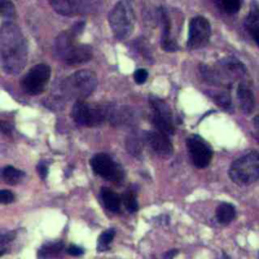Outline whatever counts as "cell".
<instances>
[{
    "label": "cell",
    "instance_id": "6da1fadb",
    "mask_svg": "<svg viewBox=\"0 0 259 259\" xmlns=\"http://www.w3.org/2000/svg\"><path fill=\"white\" fill-rule=\"evenodd\" d=\"M27 42L20 28L5 22L0 28V57L3 69L8 74H17L27 61Z\"/></svg>",
    "mask_w": 259,
    "mask_h": 259
},
{
    "label": "cell",
    "instance_id": "7a4b0ae2",
    "mask_svg": "<svg viewBox=\"0 0 259 259\" xmlns=\"http://www.w3.org/2000/svg\"><path fill=\"white\" fill-rule=\"evenodd\" d=\"M83 22L76 23L70 29L60 33L54 45V52L58 59L68 65H78L88 62L92 58V49L88 45L79 44L76 40L81 32Z\"/></svg>",
    "mask_w": 259,
    "mask_h": 259
},
{
    "label": "cell",
    "instance_id": "3957f363",
    "mask_svg": "<svg viewBox=\"0 0 259 259\" xmlns=\"http://www.w3.org/2000/svg\"><path fill=\"white\" fill-rule=\"evenodd\" d=\"M96 85L97 78L95 74L89 70H81L66 78L60 89L69 98L83 100L94 91Z\"/></svg>",
    "mask_w": 259,
    "mask_h": 259
},
{
    "label": "cell",
    "instance_id": "277c9868",
    "mask_svg": "<svg viewBox=\"0 0 259 259\" xmlns=\"http://www.w3.org/2000/svg\"><path fill=\"white\" fill-rule=\"evenodd\" d=\"M230 178L238 185H249L259 178V156L253 151L235 160L229 171Z\"/></svg>",
    "mask_w": 259,
    "mask_h": 259
},
{
    "label": "cell",
    "instance_id": "5b68a950",
    "mask_svg": "<svg viewBox=\"0 0 259 259\" xmlns=\"http://www.w3.org/2000/svg\"><path fill=\"white\" fill-rule=\"evenodd\" d=\"M108 21L116 38L124 39L130 36L135 26V12L131 2L126 0L117 2L109 12Z\"/></svg>",
    "mask_w": 259,
    "mask_h": 259
},
{
    "label": "cell",
    "instance_id": "8992f818",
    "mask_svg": "<svg viewBox=\"0 0 259 259\" xmlns=\"http://www.w3.org/2000/svg\"><path fill=\"white\" fill-rule=\"evenodd\" d=\"M106 111L99 105L77 100L72 107L71 115L76 123L83 126H96L101 124L105 117Z\"/></svg>",
    "mask_w": 259,
    "mask_h": 259
},
{
    "label": "cell",
    "instance_id": "52a82bcc",
    "mask_svg": "<svg viewBox=\"0 0 259 259\" xmlns=\"http://www.w3.org/2000/svg\"><path fill=\"white\" fill-rule=\"evenodd\" d=\"M51 77V68L47 64L33 66L21 81L22 89L29 95H38L44 92Z\"/></svg>",
    "mask_w": 259,
    "mask_h": 259
},
{
    "label": "cell",
    "instance_id": "ba28073f",
    "mask_svg": "<svg viewBox=\"0 0 259 259\" xmlns=\"http://www.w3.org/2000/svg\"><path fill=\"white\" fill-rule=\"evenodd\" d=\"M187 149L194 166L205 168L210 163L212 151L208 144L199 136L192 135L186 141Z\"/></svg>",
    "mask_w": 259,
    "mask_h": 259
},
{
    "label": "cell",
    "instance_id": "9c48e42d",
    "mask_svg": "<svg viewBox=\"0 0 259 259\" xmlns=\"http://www.w3.org/2000/svg\"><path fill=\"white\" fill-rule=\"evenodd\" d=\"M91 167L95 174L109 181H118L122 177L120 167L104 153L96 154L91 159Z\"/></svg>",
    "mask_w": 259,
    "mask_h": 259
},
{
    "label": "cell",
    "instance_id": "30bf717a",
    "mask_svg": "<svg viewBox=\"0 0 259 259\" xmlns=\"http://www.w3.org/2000/svg\"><path fill=\"white\" fill-rule=\"evenodd\" d=\"M210 25L206 18L202 16L193 17L189 23L188 47L199 49L204 47L210 37Z\"/></svg>",
    "mask_w": 259,
    "mask_h": 259
},
{
    "label": "cell",
    "instance_id": "8fae6325",
    "mask_svg": "<svg viewBox=\"0 0 259 259\" xmlns=\"http://www.w3.org/2000/svg\"><path fill=\"white\" fill-rule=\"evenodd\" d=\"M244 74L243 65L237 61L236 59L229 58L224 59L220 62L219 69L214 73H208V75L212 76L213 79L219 80V83H229L232 79L239 78Z\"/></svg>",
    "mask_w": 259,
    "mask_h": 259
},
{
    "label": "cell",
    "instance_id": "7c38bea8",
    "mask_svg": "<svg viewBox=\"0 0 259 259\" xmlns=\"http://www.w3.org/2000/svg\"><path fill=\"white\" fill-rule=\"evenodd\" d=\"M146 141L151 149L160 156H170L173 153V146L168 136L158 132L152 131L146 134Z\"/></svg>",
    "mask_w": 259,
    "mask_h": 259
},
{
    "label": "cell",
    "instance_id": "4fadbf2b",
    "mask_svg": "<svg viewBox=\"0 0 259 259\" xmlns=\"http://www.w3.org/2000/svg\"><path fill=\"white\" fill-rule=\"evenodd\" d=\"M52 7L60 14L71 16L86 10L89 0H49Z\"/></svg>",
    "mask_w": 259,
    "mask_h": 259
},
{
    "label": "cell",
    "instance_id": "5bb4252c",
    "mask_svg": "<svg viewBox=\"0 0 259 259\" xmlns=\"http://www.w3.org/2000/svg\"><path fill=\"white\" fill-rule=\"evenodd\" d=\"M160 18L162 22V38L161 46L167 52H174L178 49L175 41L170 36V19L164 8L160 9Z\"/></svg>",
    "mask_w": 259,
    "mask_h": 259
},
{
    "label": "cell",
    "instance_id": "9a60e30c",
    "mask_svg": "<svg viewBox=\"0 0 259 259\" xmlns=\"http://www.w3.org/2000/svg\"><path fill=\"white\" fill-rule=\"evenodd\" d=\"M237 96L241 110L248 114L254 108V95L246 83H240L237 90Z\"/></svg>",
    "mask_w": 259,
    "mask_h": 259
},
{
    "label": "cell",
    "instance_id": "2e32d148",
    "mask_svg": "<svg viewBox=\"0 0 259 259\" xmlns=\"http://www.w3.org/2000/svg\"><path fill=\"white\" fill-rule=\"evenodd\" d=\"M246 27L253 37V39L258 44L259 39V12H258V6L256 3L253 4L251 7L250 13L246 19Z\"/></svg>",
    "mask_w": 259,
    "mask_h": 259
},
{
    "label": "cell",
    "instance_id": "e0dca14e",
    "mask_svg": "<svg viewBox=\"0 0 259 259\" xmlns=\"http://www.w3.org/2000/svg\"><path fill=\"white\" fill-rule=\"evenodd\" d=\"M101 197L102 201L105 205V207L112 211V212H117L120 209V198L117 195L116 192L113 190L107 188V187H102L101 188Z\"/></svg>",
    "mask_w": 259,
    "mask_h": 259
},
{
    "label": "cell",
    "instance_id": "ac0fdd59",
    "mask_svg": "<svg viewBox=\"0 0 259 259\" xmlns=\"http://www.w3.org/2000/svg\"><path fill=\"white\" fill-rule=\"evenodd\" d=\"M215 217L218 221L223 225H228L236 217V208L229 202L221 203L215 210Z\"/></svg>",
    "mask_w": 259,
    "mask_h": 259
},
{
    "label": "cell",
    "instance_id": "d6986e66",
    "mask_svg": "<svg viewBox=\"0 0 259 259\" xmlns=\"http://www.w3.org/2000/svg\"><path fill=\"white\" fill-rule=\"evenodd\" d=\"M1 177L7 184L15 185L24 177V172L13 166H6L1 170Z\"/></svg>",
    "mask_w": 259,
    "mask_h": 259
},
{
    "label": "cell",
    "instance_id": "ffe728a7",
    "mask_svg": "<svg viewBox=\"0 0 259 259\" xmlns=\"http://www.w3.org/2000/svg\"><path fill=\"white\" fill-rule=\"evenodd\" d=\"M63 247H64V245H63L62 242H55V243L46 244L39 249L38 256L44 258V259L55 257L56 255H58L62 251Z\"/></svg>",
    "mask_w": 259,
    "mask_h": 259
},
{
    "label": "cell",
    "instance_id": "44dd1931",
    "mask_svg": "<svg viewBox=\"0 0 259 259\" xmlns=\"http://www.w3.org/2000/svg\"><path fill=\"white\" fill-rule=\"evenodd\" d=\"M122 201L123 204L125 206V208L130 211V212H135L138 209V201L136 198V195L133 191L127 190L123 193L122 195Z\"/></svg>",
    "mask_w": 259,
    "mask_h": 259
},
{
    "label": "cell",
    "instance_id": "7402d4cb",
    "mask_svg": "<svg viewBox=\"0 0 259 259\" xmlns=\"http://www.w3.org/2000/svg\"><path fill=\"white\" fill-rule=\"evenodd\" d=\"M15 15V7L10 0H0V16L12 18Z\"/></svg>",
    "mask_w": 259,
    "mask_h": 259
},
{
    "label": "cell",
    "instance_id": "603a6c76",
    "mask_svg": "<svg viewBox=\"0 0 259 259\" xmlns=\"http://www.w3.org/2000/svg\"><path fill=\"white\" fill-rule=\"evenodd\" d=\"M114 234H115V231L112 229H109V230L103 232L99 236V239H98V249L99 250L106 249L109 246V244L111 243L112 239L114 238Z\"/></svg>",
    "mask_w": 259,
    "mask_h": 259
},
{
    "label": "cell",
    "instance_id": "cb8c5ba5",
    "mask_svg": "<svg viewBox=\"0 0 259 259\" xmlns=\"http://www.w3.org/2000/svg\"><path fill=\"white\" fill-rule=\"evenodd\" d=\"M221 3L228 13H236L241 7V0H221Z\"/></svg>",
    "mask_w": 259,
    "mask_h": 259
},
{
    "label": "cell",
    "instance_id": "d4e9b609",
    "mask_svg": "<svg viewBox=\"0 0 259 259\" xmlns=\"http://www.w3.org/2000/svg\"><path fill=\"white\" fill-rule=\"evenodd\" d=\"M126 147L132 155H139L142 149V144L140 142V139H138L137 137H131L127 139Z\"/></svg>",
    "mask_w": 259,
    "mask_h": 259
},
{
    "label": "cell",
    "instance_id": "484cf974",
    "mask_svg": "<svg viewBox=\"0 0 259 259\" xmlns=\"http://www.w3.org/2000/svg\"><path fill=\"white\" fill-rule=\"evenodd\" d=\"M14 194L12 191L7 189L0 190V204H8L14 201Z\"/></svg>",
    "mask_w": 259,
    "mask_h": 259
},
{
    "label": "cell",
    "instance_id": "4316f807",
    "mask_svg": "<svg viewBox=\"0 0 259 259\" xmlns=\"http://www.w3.org/2000/svg\"><path fill=\"white\" fill-rule=\"evenodd\" d=\"M15 236H16V234L13 231L0 232V246L11 242L15 238Z\"/></svg>",
    "mask_w": 259,
    "mask_h": 259
},
{
    "label": "cell",
    "instance_id": "83f0119b",
    "mask_svg": "<svg viewBox=\"0 0 259 259\" xmlns=\"http://www.w3.org/2000/svg\"><path fill=\"white\" fill-rule=\"evenodd\" d=\"M148 78V72L145 69H139L134 74V79L137 84H143Z\"/></svg>",
    "mask_w": 259,
    "mask_h": 259
},
{
    "label": "cell",
    "instance_id": "f1b7e54d",
    "mask_svg": "<svg viewBox=\"0 0 259 259\" xmlns=\"http://www.w3.org/2000/svg\"><path fill=\"white\" fill-rule=\"evenodd\" d=\"M218 103L224 107V108H229L231 106V99H230V96L227 94V93H222V94H219L218 96Z\"/></svg>",
    "mask_w": 259,
    "mask_h": 259
},
{
    "label": "cell",
    "instance_id": "f546056e",
    "mask_svg": "<svg viewBox=\"0 0 259 259\" xmlns=\"http://www.w3.org/2000/svg\"><path fill=\"white\" fill-rule=\"evenodd\" d=\"M67 252L71 255V256H79L81 254H83V248L77 246V245H71L69 246Z\"/></svg>",
    "mask_w": 259,
    "mask_h": 259
},
{
    "label": "cell",
    "instance_id": "4dcf8cb0",
    "mask_svg": "<svg viewBox=\"0 0 259 259\" xmlns=\"http://www.w3.org/2000/svg\"><path fill=\"white\" fill-rule=\"evenodd\" d=\"M37 171H38L39 176H40L42 179H45L46 176H47V174H48V167H47V165L44 164V163H39L38 166H37Z\"/></svg>",
    "mask_w": 259,
    "mask_h": 259
},
{
    "label": "cell",
    "instance_id": "1f68e13d",
    "mask_svg": "<svg viewBox=\"0 0 259 259\" xmlns=\"http://www.w3.org/2000/svg\"><path fill=\"white\" fill-rule=\"evenodd\" d=\"M0 131L6 135L10 134L11 132V126L8 124V122L6 121H3V120H0Z\"/></svg>",
    "mask_w": 259,
    "mask_h": 259
},
{
    "label": "cell",
    "instance_id": "d6a6232c",
    "mask_svg": "<svg viewBox=\"0 0 259 259\" xmlns=\"http://www.w3.org/2000/svg\"><path fill=\"white\" fill-rule=\"evenodd\" d=\"M178 253L177 250H169L165 255L163 259H173V257Z\"/></svg>",
    "mask_w": 259,
    "mask_h": 259
},
{
    "label": "cell",
    "instance_id": "836d02e7",
    "mask_svg": "<svg viewBox=\"0 0 259 259\" xmlns=\"http://www.w3.org/2000/svg\"><path fill=\"white\" fill-rule=\"evenodd\" d=\"M4 253H5V251H3V250H1V251H0V257H1V256H2V255H3V254H4Z\"/></svg>",
    "mask_w": 259,
    "mask_h": 259
}]
</instances>
